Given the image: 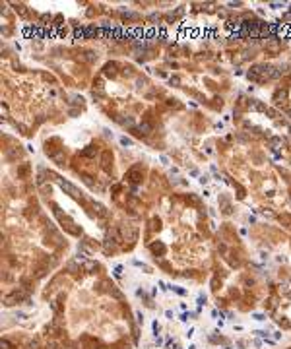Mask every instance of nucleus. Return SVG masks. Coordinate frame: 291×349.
I'll use <instances>...</instances> for the list:
<instances>
[{"label": "nucleus", "mask_w": 291, "mask_h": 349, "mask_svg": "<svg viewBox=\"0 0 291 349\" xmlns=\"http://www.w3.org/2000/svg\"><path fill=\"white\" fill-rule=\"evenodd\" d=\"M272 72H274V66H270V64H256L247 72V78L250 82H266V80H272Z\"/></svg>", "instance_id": "1"}, {"label": "nucleus", "mask_w": 291, "mask_h": 349, "mask_svg": "<svg viewBox=\"0 0 291 349\" xmlns=\"http://www.w3.org/2000/svg\"><path fill=\"white\" fill-rule=\"evenodd\" d=\"M58 186L64 190L66 194H70L72 198H82V194H80V190H78L74 184H70L68 181H62V178H58Z\"/></svg>", "instance_id": "2"}, {"label": "nucleus", "mask_w": 291, "mask_h": 349, "mask_svg": "<svg viewBox=\"0 0 291 349\" xmlns=\"http://www.w3.org/2000/svg\"><path fill=\"white\" fill-rule=\"evenodd\" d=\"M279 49H282V41H279L277 37H270L266 41V51L268 52H272V54H277Z\"/></svg>", "instance_id": "3"}, {"label": "nucleus", "mask_w": 291, "mask_h": 349, "mask_svg": "<svg viewBox=\"0 0 291 349\" xmlns=\"http://www.w3.org/2000/svg\"><path fill=\"white\" fill-rule=\"evenodd\" d=\"M126 178H128L130 183H134V184L140 183V181H142V169H140V167H132L130 171L126 173Z\"/></svg>", "instance_id": "4"}, {"label": "nucleus", "mask_w": 291, "mask_h": 349, "mask_svg": "<svg viewBox=\"0 0 291 349\" xmlns=\"http://www.w3.org/2000/svg\"><path fill=\"white\" fill-rule=\"evenodd\" d=\"M111 163H113V153H111V151H103L101 153V167H103V171L111 173Z\"/></svg>", "instance_id": "5"}, {"label": "nucleus", "mask_w": 291, "mask_h": 349, "mask_svg": "<svg viewBox=\"0 0 291 349\" xmlns=\"http://www.w3.org/2000/svg\"><path fill=\"white\" fill-rule=\"evenodd\" d=\"M95 153H97V148H95V145H87L85 150H82L80 155H82V157H93Z\"/></svg>", "instance_id": "6"}, {"label": "nucleus", "mask_w": 291, "mask_h": 349, "mask_svg": "<svg viewBox=\"0 0 291 349\" xmlns=\"http://www.w3.org/2000/svg\"><path fill=\"white\" fill-rule=\"evenodd\" d=\"M93 210L97 211V215H99V217H107V215H109L107 208H105V206H101V204H93Z\"/></svg>", "instance_id": "7"}, {"label": "nucleus", "mask_w": 291, "mask_h": 349, "mask_svg": "<svg viewBox=\"0 0 291 349\" xmlns=\"http://www.w3.org/2000/svg\"><path fill=\"white\" fill-rule=\"evenodd\" d=\"M138 130H140L142 134H150V132L153 130V126L150 124V122H140V124H138Z\"/></svg>", "instance_id": "8"}, {"label": "nucleus", "mask_w": 291, "mask_h": 349, "mask_svg": "<svg viewBox=\"0 0 291 349\" xmlns=\"http://www.w3.org/2000/svg\"><path fill=\"white\" fill-rule=\"evenodd\" d=\"M109 239H113V243H120L122 237H120L118 229H111V231H109Z\"/></svg>", "instance_id": "9"}, {"label": "nucleus", "mask_w": 291, "mask_h": 349, "mask_svg": "<svg viewBox=\"0 0 291 349\" xmlns=\"http://www.w3.org/2000/svg\"><path fill=\"white\" fill-rule=\"evenodd\" d=\"M117 74V64L115 62H111L105 66V76H115Z\"/></svg>", "instance_id": "10"}, {"label": "nucleus", "mask_w": 291, "mask_h": 349, "mask_svg": "<svg viewBox=\"0 0 291 349\" xmlns=\"http://www.w3.org/2000/svg\"><path fill=\"white\" fill-rule=\"evenodd\" d=\"M82 270L84 272H93V270H97V262H84V266H82Z\"/></svg>", "instance_id": "11"}, {"label": "nucleus", "mask_w": 291, "mask_h": 349, "mask_svg": "<svg viewBox=\"0 0 291 349\" xmlns=\"http://www.w3.org/2000/svg\"><path fill=\"white\" fill-rule=\"evenodd\" d=\"M74 37H76V39H84V37H85V29H84V27H76V29H74Z\"/></svg>", "instance_id": "12"}, {"label": "nucleus", "mask_w": 291, "mask_h": 349, "mask_svg": "<svg viewBox=\"0 0 291 349\" xmlns=\"http://www.w3.org/2000/svg\"><path fill=\"white\" fill-rule=\"evenodd\" d=\"M151 250H153V252H159V254H163V252H165V246H163L161 243H155V244H151Z\"/></svg>", "instance_id": "13"}, {"label": "nucleus", "mask_w": 291, "mask_h": 349, "mask_svg": "<svg viewBox=\"0 0 291 349\" xmlns=\"http://www.w3.org/2000/svg\"><path fill=\"white\" fill-rule=\"evenodd\" d=\"M270 145H272V150H274V151H277V150H279V145H282V140L272 138V140H270Z\"/></svg>", "instance_id": "14"}, {"label": "nucleus", "mask_w": 291, "mask_h": 349, "mask_svg": "<svg viewBox=\"0 0 291 349\" xmlns=\"http://www.w3.org/2000/svg\"><path fill=\"white\" fill-rule=\"evenodd\" d=\"M279 219H282V221L285 223V227H291V217H289V215H282Z\"/></svg>", "instance_id": "15"}, {"label": "nucleus", "mask_w": 291, "mask_h": 349, "mask_svg": "<svg viewBox=\"0 0 291 349\" xmlns=\"http://www.w3.org/2000/svg\"><path fill=\"white\" fill-rule=\"evenodd\" d=\"M120 144L122 145H132V140L130 138H120Z\"/></svg>", "instance_id": "16"}, {"label": "nucleus", "mask_w": 291, "mask_h": 349, "mask_svg": "<svg viewBox=\"0 0 291 349\" xmlns=\"http://www.w3.org/2000/svg\"><path fill=\"white\" fill-rule=\"evenodd\" d=\"M85 35H87V37L95 35V29H93V27H87V29H85Z\"/></svg>", "instance_id": "17"}, {"label": "nucleus", "mask_w": 291, "mask_h": 349, "mask_svg": "<svg viewBox=\"0 0 291 349\" xmlns=\"http://www.w3.org/2000/svg\"><path fill=\"white\" fill-rule=\"evenodd\" d=\"M115 275H117V277L122 275V266H117V268H115Z\"/></svg>", "instance_id": "18"}, {"label": "nucleus", "mask_w": 291, "mask_h": 349, "mask_svg": "<svg viewBox=\"0 0 291 349\" xmlns=\"http://www.w3.org/2000/svg\"><path fill=\"white\" fill-rule=\"evenodd\" d=\"M159 330H161V328H159V324H157V322H153V332H155V335L159 334Z\"/></svg>", "instance_id": "19"}, {"label": "nucleus", "mask_w": 291, "mask_h": 349, "mask_svg": "<svg viewBox=\"0 0 291 349\" xmlns=\"http://www.w3.org/2000/svg\"><path fill=\"white\" fill-rule=\"evenodd\" d=\"M204 303H206V297H202V295H200V297H198V305H200V307H202V305H204Z\"/></svg>", "instance_id": "20"}, {"label": "nucleus", "mask_w": 291, "mask_h": 349, "mask_svg": "<svg viewBox=\"0 0 291 349\" xmlns=\"http://www.w3.org/2000/svg\"><path fill=\"white\" fill-rule=\"evenodd\" d=\"M252 318H254V320H266V318H264V314H254Z\"/></svg>", "instance_id": "21"}, {"label": "nucleus", "mask_w": 291, "mask_h": 349, "mask_svg": "<svg viewBox=\"0 0 291 349\" xmlns=\"http://www.w3.org/2000/svg\"><path fill=\"white\" fill-rule=\"evenodd\" d=\"M2 349H10V343H8V341H6V340H4V341H2Z\"/></svg>", "instance_id": "22"}, {"label": "nucleus", "mask_w": 291, "mask_h": 349, "mask_svg": "<svg viewBox=\"0 0 291 349\" xmlns=\"http://www.w3.org/2000/svg\"><path fill=\"white\" fill-rule=\"evenodd\" d=\"M136 318H138V322H144V316H142V312H138V314H136Z\"/></svg>", "instance_id": "23"}]
</instances>
